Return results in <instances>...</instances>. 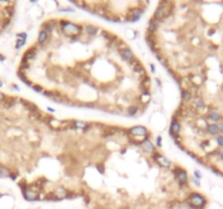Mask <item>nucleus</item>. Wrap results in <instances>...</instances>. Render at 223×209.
<instances>
[{"label": "nucleus", "instance_id": "nucleus-1", "mask_svg": "<svg viewBox=\"0 0 223 209\" xmlns=\"http://www.w3.org/2000/svg\"><path fill=\"white\" fill-rule=\"evenodd\" d=\"M188 204L193 208H203L207 204L206 198L198 193H193L188 197Z\"/></svg>", "mask_w": 223, "mask_h": 209}, {"label": "nucleus", "instance_id": "nucleus-2", "mask_svg": "<svg viewBox=\"0 0 223 209\" xmlns=\"http://www.w3.org/2000/svg\"><path fill=\"white\" fill-rule=\"evenodd\" d=\"M61 25H62L63 33L67 35H71L72 33H80L82 30V27L80 25H75V24L69 23V22H61Z\"/></svg>", "mask_w": 223, "mask_h": 209}, {"label": "nucleus", "instance_id": "nucleus-3", "mask_svg": "<svg viewBox=\"0 0 223 209\" xmlns=\"http://www.w3.org/2000/svg\"><path fill=\"white\" fill-rule=\"evenodd\" d=\"M130 134L134 135V136H145L148 133V130L145 128V126H142V125H138V126H134V128H130Z\"/></svg>", "mask_w": 223, "mask_h": 209}, {"label": "nucleus", "instance_id": "nucleus-4", "mask_svg": "<svg viewBox=\"0 0 223 209\" xmlns=\"http://www.w3.org/2000/svg\"><path fill=\"white\" fill-rule=\"evenodd\" d=\"M153 158H155L156 161L158 162V163L161 165V167H170V165H171L170 160H168L166 157H163V156L159 155V154H156V155L153 156Z\"/></svg>", "mask_w": 223, "mask_h": 209}, {"label": "nucleus", "instance_id": "nucleus-5", "mask_svg": "<svg viewBox=\"0 0 223 209\" xmlns=\"http://www.w3.org/2000/svg\"><path fill=\"white\" fill-rule=\"evenodd\" d=\"M175 174H176V179L179 181L180 184H185L187 182V174L184 170H175Z\"/></svg>", "mask_w": 223, "mask_h": 209}, {"label": "nucleus", "instance_id": "nucleus-6", "mask_svg": "<svg viewBox=\"0 0 223 209\" xmlns=\"http://www.w3.org/2000/svg\"><path fill=\"white\" fill-rule=\"evenodd\" d=\"M23 195H24V198L26 199V200H28V202H33V200H36V199H37V194L35 192H33V191H30V189H25V191H23Z\"/></svg>", "mask_w": 223, "mask_h": 209}, {"label": "nucleus", "instance_id": "nucleus-7", "mask_svg": "<svg viewBox=\"0 0 223 209\" xmlns=\"http://www.w3.org/2000/svg\"><path fill=\"white\" fill-rule=\"evenodd\" d=\"M121 54L122 57L124 58L126 61H132L134 59V54H133V51L129 48H124L121 50Z\"/></svg>", "mask_w": 223, "mask_h": 209}, {"label": "nucleus", "instance_id": "nucleus-8", "mask_svg": "<svg viewBox=\"0 0 223 209\" xmlns=\"http://www.w3.org/2000/svg\"><path fill=\"white\" fill-rule=\"evenodd\" d=\"M164 7H163V4H159V7L157 8V10H156L155 12V20L157 19V20H160V19H162L163 17H164Z\"/></svg>", "mask_w": 223, "mask_h": 209}, {"label": "nucleus", "instance_id": "nucleus-9", "mask_svg": "<svg viewBox=\"0 0 223 209\" xmlns=\"http://www.w3.org/2000/svg\"><path fill=\"white\" fill-rule=\"evenodd\" d=\"M142 145V147L144 149H145L146 152H153V145H152V143L149 141L148 138H146V139H144V142L140 144Z\"/></svg>", "mask_w": 223, "mask_h": 209}, {"label": "nucleus", "instance_id": "nucleus-10", "mask_svg": "<svg viewBox=\"0 0 223 209\" xmlns=\"http://www.w3.org/2000/svg\"><path fill=\"white\" fill-rule=\"evenodd\" d=\"M181 131V124L177 121H172L171 123V132L173 134H179Z\"/></svg>", "mask_w": 223, "mask_h": 209}, {"label": "nucleus", "instance_id": "nucleus-11", "mask_svg": "<svg viewBox=\"0 0 223 209\" xmlns=\"http://www.w3.org/2000/svg\"><path fill=\"white\" fill-rule=\"evenodd\" d=\"M35 56H36V51L32 48L30 50H28L26 54H25V57H24V59H23V63H25V61H27L28 59H33Z\"/></svg>", "mask_w": 223, "mask_h": 209}, {"label": "nucleus", "instance_id": "nucleus-12", "mask_svg": "<svg viewBox=\"0 0 223 209\" xmlns=\"http://www.w3.org/2000/svg\"><path fill=\"white\" fill-rule=\"evenodd\" d=\"M47 38H48L47 32L41 30V33H39V35H38V43H39V44H44L45 41H47Z\"/></svg>", "mask_w": 223, "mask_h": 209}, {"label": "nucleus", "instance_id": "nucleus-13", "mask_svg": "<svg viewBox=\"0 0 223 209\" xmlns=\"http://www.w3.org/2000/svg\"><path fill=\"white\" fill-rule=\"evenodd\" d=\"M182 98H183V100L188 101L189 99L192 98V94H190L188 91H185V89H183V91H182Z\"/></svg>", "mask_w": 223, "mask_h": 209}, {"label": "nucleus", "instance_id": "nucleus-14", "mask_svg": "<svg viewBox=\"0 0 223 209\" xmlns=\"http://www.w3.org/2000/svg\"><path fill=\"white\" fill-rule=\"evenodd\" d=\"M86 32H87L91 36H95L96 33H97V28L94 27V26H87V27H86Z\"/></svg>", "mask_w": 223, "mask_h": 209}, {"label": "nucleus", "instance_id": "nucleus-15", "mask_svg": "<svg viewBox=\"0 0 223 209\" xmlns=\"http://www.w3.org/2000/svg\"><path fill=\"white\" fill-rule=\"evenodd\" d=\"M148 30H150V32H155V30H157V24L155 23V21H153V20L149 21V27H148Z\"/></svg>", "mask_w": 223, "mask_h": 209}, {"label": "nucleus", "instance_id": "nucleus-16", "mask_svg": "<svg viewBox=\"0 0 223 209\" xmlns=\"http://www.w3.org/2000/svg\"><path fill=\"white\" fill-rule=\"evenodd\" d=\"M138 111V108L136 107V106H131L129 108V115H136V112Z\"/></svg>", "mask_w": 223, "mask_h": 209}, {"label": "nucleus", "instance_id": "nucleus-17", "mask_svg": "<svg viewBox=\"0 0 223 209\" xmlns=\"http://www.w3.org/2000/svg\"><path fill=\"white\" fill-rule=\"evenodd\" d=\"M0 176H4V178L9 176V171L4 167H0Z\"/></svg>", "mask_w": 223, "mask_h": 209}, {"label": "nucleus", "instance_id": "nucleus-18", "mask_svg": "<svg viewBox=\"0 0 223 209\" xmlns=\"http://www.w3.org/2000/svg\"><path fill=\"white\" fill-rule=\"evenodd\" d=\"M44 27H45V32H51V30H54V25L51 24V22H49V23H46L44 24Z\"/></svg>", "mask_w": 223, "mask_h": 209}, {"label": "nucleus", "instance_id": "nucleus-19", "mask_svg": "<svg viewBox=\"0 0 223 209\" xmlns=\"http://www.w3.org/2000/svg\"><path fill=\"white\" fill-rule=\"evenodd\" d=\"M75 125L78 126V128H84L87 126V123H86V122H83V121H76V122H75Z\"/></svg>", "mask_w": 223, "mask_h": 209}, {"label": "nucleus", "instance_id": "nucleus-20", "mask_svg": "<svg viewBox=\"0 0 223 209\" xmlns=\"http://www.w3.org/2000/svg\"><path fill=\"white\" fill-rule=\"evenodd\" d=\"M17 37L19 38V39H22V41H26L27 38V34L26 33H20L17 35Z\"/></svg>", "mask_w": 223, "mask_h": 209}, {"label": "nucleus", "instance_id": "nucleus-21", "mask_svg": "<svg viewBox=\"0 0 223 209\" xmlns=\"http://www.w3.org/2000/svg\"><path fill=\"white\" fill-rule=\"evenodd\" d=\"M25 41H22V39H19V41H17V46H15V48H17V49H20L21 47H23L24 44H25Z\"/></svg>", "mask_w": 223, "mask_h": 209}, {"label": "nucleus", "instance_id": "nucleus-22", "mask_svg": "<svg viewBox=\"0 0 223 209\" xmlns=\"http://www.w3.org/2000/svg\"><path fill=\"white\" fill-rule=\"evenodd\" d=\"M33 89H34L35 91H37V93H41V91H43V87L39 86V85H34V86H33Z\"/></svg>", "mask_w": 223, "mask_h": 209}, {"label": "nucleus", "instance_id": "nucleus-23", "mask_svg": "<svg viewBox=\"0 0 223 209\" xmlns=\"http://www.w3.org/2000/svg\"><path fill=\"white\" fill-rule=\"evenodd\" d=\"M194 174H195V176H196L197 179H200V178H201V173L198 172V171H195V172H194Z\"/></svg>", "mask_w": 223, "mask_h": 209}, {"label": "nucleus", "instance_id": "nucleus-24", "mask_svg": "<svg viewBox=\"0 0 223 209\" xmlns=\"http://www.w3.org/2000/svg\"><path fill=\"white\" fill-rule=\"evenodd\" d=\"M157 144H158L159 147H161V137H160V136L157 137Z\"/></svg>", "mask_w": 223, "mask_h": 209}, {"label": "nucleus", "instance_id": "nucleus-25", "mask_svg": "<svg viewBox=\"0 0 223 209\" xmlns=\"http://www.w3.org/2000/svg\"><path fill=\"white\" fill-rule=\"evenodd\" d=\"M60 11H70V12H74V10L71 9V8H69V9H63V10H60Z\"/></svg>", "mask_w": 223, "mask_h": 209}, {"label": "nucleus", "instance_id": "nucleus-26", "mask_svg": "<svg viewBox=\"0 0 223 209\" xmlns=\"http://www.w3.org/2000/svg\"><path fill=\"white\" fill-rule=\"evenodd\" d=\"M4 95L2 94V93H0V99H4Z\"/></svg>", "mask_w": 223, "mask_h": 209}, {"label": "nucleus", "instance_id": "nucleus-27", "mask_svg": "<svg viewBox=\"0 0 223 209\" xmlns=\"http://www.w3.org/2000/svg\"><path fill=\"white\" fill-rule=\"evenodd\" d=\"M150 69H151V71H152V72H155V67H153L152 64L150 65Z\"/></svg>", "mask_w": 223, "mask_h": 209}, {"label": "nucleus", "instance_id": "nucleus-28", "mask_svg": "<svg viewBox=\"0 0 223 209\" xmlns=\"http://www.w3.org/2000/svg\"><path fill=\"white\" fill-rule=\"evenodd\" d=\"M4 56H1V54H0V61H4Z\"/></svg>", "mask_w": 223, "mask_h": 209}, {"label": "nucleus", "instance_id": "nucleus-29", "mask_svg": "<svg viewBox=\"0 0 223 209\" xmlns=\"http://www.w3.org/2000/svg\"><path fill=\"white\" fill-rule=\"evenodd\" d=\"M13 87L15 88V89H17V91H19V89H20V88H19V86H17V85H13Z\"/></svg>", "mask_w": 223, "mask_h": 209}, {"label": "nucleus", "instance_id": "nucleus-30", "mask_svg": "<svg viewBox=\"0 0 223 209\" xmlns=\"http://www.w3.org/2000/svg\"><path fill=\"white\" fill-rule=\"evenodd\" d=\"M1 86H2V83H1V81H0V87H1Z\"/></svg>", "mask_w": 223, "mask_h": 209}, {"label": "nucleus", "instance_id": "nucleus-31", "mask_svg": "<svg viewBox=\"0 0 223 209\" xmlns=\"http://www.w3.org/2000/svg\"><path fill=\"white\" fill-rule=\"evenodd\" d=\"M1 196H2V195H1V194H0V198H1Z\"/></svg>", "mask_w": 223, "mask_h": 209}]
</instances>
